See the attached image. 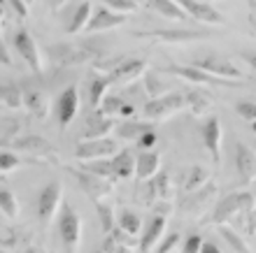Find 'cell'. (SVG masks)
I'll list each match as a JSON object with an SVG mask.
<instances>
[{
	"mask_svg": "<svg viewBox=\"0 0 256 253\" xmlns=\"http://www.w3.org/2000/svg\"><path fill=\"white\" fill-rule=\"evenodd\" d=\"M96 253H102V251H96Z\"/></svg>",
	"mask_w": 256,
	"mask_h": 253,
	"instance_id": "58",
	"label": "cell"
},
{
	"mask_svg": "<svg viewBox=\"0 0 256 253\" xmlns=\"http://www.w3.org/2000/svg\"><path fill=\"white\" fill-rule=\"evenodd\" d=\"M214 195H216V184L214 181H208V184L202 188H198L196 193L186 195L180 209H182L184 216H200V214L208 212V207H210V202L214 200Z\"/></svg>",
	"mask_w": 256,
	"mask_h": 253,
	"instance_id": "10",
	"label": "cell"
},
{
	"mask_svg": "<svg viewBox=\"0 0 256 253\" xmlns=\"http://www.w3.org/2000/svg\"><path fill=\"white\" fill-rule=\"evenodd\" d=\"M91 14H94L91 2H80V5H77V9H74V14H72V19H70V23H68V33L77 35V33H82V30H86Z\"/></svg>",
	"mask_w": 256,
	"mask_h": 253,
	"instance_id": "29",
	"label": "cell"
},
{
	"mask_svg": "<svg viewBox=\"0 0 256 253\" xmlns=\"http://www.w3.org/2000/svg\"><path fill=\"white\" fill-rule=\"evenodd\" d=\"M149 130H154V123H149V121H133V119L124 121V123H119L114 128V133L122 140H135V142L140 140L144 133H149Z\"/></svg>",
	"mask_w": 256,
	"mask_h": 253,
	"instance_id": "25",
	"label": "cell"
},
{
	"mask_svg": "<svg viewBox=\"0 0 256 253\" xmlns=\"http://www.w3.org/2000/svg\"><path fill=\"white\" fill-rule=\"evenodd\" d=\"M247 2H250V23L252 26H256V0H247Z\"/></svg>",
	"mask_w": 256,
	"mask_h": 253,
	"instance_id": "50",
	"label": "cell"
},
{
	"mask_svg": "<svg viewBox=\"0 0 256 253\" xmlns=\"http://www.w3.org/2000/svg\"><path fill=\"white\" fill-rule=\"evenodd\" d=\"M144 88H147V93H149V100H152V98H161V95L170 93V86L161 84L158 77L152 74V72H144Z\"/></svg>",
	"mask_w": 256,
	"mask_h": 253,
	"instance_id": "38",
	"label": "cell"
},
{
	"mask_svg": "<svg viewBox=\"0 0 256 253\" xmlns=\"http://www.w3.org/2000/svg\"><path fill=\"white\" fill-rule=\"evenodd\" d=\"M135 37L158 40L163 44H186V42L205 40L210 37V33L205 30H142V33H135Z\"/></svg>",
	"mask_w": 256,
	"mask_h": 253,
	"instance_id": "11",
	"label": "cell"
},
{
	"mask_svg": "<svg viewBox=\"0 0 256 253\" xmlns=\"http://www.w3.org/2000/svg\"><path fill=\"white\" fill-rule=\"evenodd\" d=\"M61 202H63L61 181H49L47 186L40 191V195H38V216H40L42 226H49V223L54 221Z\"/></svg>",
	"mask_w": 256,
	"mask_h": 253,
	"instance_id": "5",
	"label": "cell"
},
{
	"mask_svg": "<svg viewBox=\"0 0 256 253\" xmlns=\"http://www.w3.org/2000/svg\"><path fill=\"white\" fill-rule=\"evenodd\" d=\"M208 181H210V172H208V170H205L202 165H194L189 172H186V179H184V186L182 188H184V193L189 195V193H196L198 188H202Z\"/></svg>",
	"mask_w": 256,
	"mask_h": 253,
	"instance_id": "31",
	"label": "cell"
},
{
	"mask_svg": "<svg viewBox=\"0 0 256 253\" xmlns=\"http://www.w3.org/2000/svg\"><path fill=\"white\" fill-rule=\"evenodd\" d=\"M219 237H222L226 244H228V249L233 253H252L250 249H247V244H244V240L240 237V235L233 230V228H228V226H219Z\"/></svg>",
	"mask_w": 256,
	"mask_h": 253,
	"instance_id": "34",
	"label": "cell"
},
{
	"mask_svg": "<svg viewBox=\"0 0 256 253\" xmlns=\"http://www.w3.org/2000/svg\"><path fill=\"white\" fill-rule=\"evenodd\" d=\"M149 7H152L154 12L163 14L166 19H172V21H186L189 19L175 0H149Z\"/></svg>",
	"mask_w": 256,
	"mask_h": 253,
	"instance_id": "30",
	"label": "cell"
},
{
	"mask_svg": "<svg viewBox=\"0 0 256 253\" xmlns=\"http://www.w3.org/2000/svg\"><path fill=\"white\" fill-rule=\"evenodd\" d=\"M58 230H61V240L63 247L68 253H77L82 244V219L77 216L70 205L61 207V214H58Z\"/></svg>",
	"mask_w": 256,
	"mask_h": 253,
	"instance_id": "2",
	"label": "cell"
},
{
	"mask_svg": "<svg viewBox=\"0 0 256 253\" xmlns=\"http://www.w3.org/2000/svg\"><path fill=\"white\" fill-rule=\"evenodd\" d=\"M0 14H2V12H0Z\"/></svg>",
	"mask_w": 256,
	"mask_h": 253,
	"instance_id": "60",
	"label": "cell"
},
{
	"mask_svg": "<svg viewBox=\"0 0 256 253\" xmlns=\"http://www.w3.org/2000/svg\"><path fill=\"white\" fill-rule=\"evenodd\" d=\"M161 170V153L158 151H142L135 158V177L142 181L154 179Z\"/></svg>",
	"mask_w": 256,
	"mask_h": 253,
	"instance_id": "23",
	"label": "cell"
},
{
	"mask_svg": "<svg viewBox=\"0 0 256 253\" xmlns=\"http://www.w3.org/2000/svg\"><path fill=\"white\" fill-rule=\"evenodd\" d=\"M77 112H80V91H77V86H68L66 91L58 95V100H56V116H58V126L68 128L74 121Z\"/></svg>",
	"mask_w": 256,
	"mask_h": 253,
	"instance_id": "14",
	"label": "cell"
},
{
	"mask_svg": "<svg viewBox=\"0 0 256 253\" xmlns=\"http://www.w3.org/2000/svg\"><path fill=\"white\" fill-rule=\"evenodd\" d=\"M177 5L184 9L186 16L200 21V23H210V26H226V16L222 12H216L214 7H210L208 2H198V0H175Z\"/></svg>",
	"mask_w": 256,
	"mask_h": 253,
	"instance_id": "9",
	"label": "cell"
},
{
	"mask_svg": "<svg viewBox=\"0 0 256 253\" xmlns=\"http://www.w3.org/2000/svg\"><path fill=\"white\" fill-rule=\"evenodd\" d=\"M0 107L2 109H21L24 107V91L16 84H0Z\"/></svg>",
	"mask_w": 256,
	"mask_h": 253,
	"instance_id": "28",
	"label": "cell"
},
{
	"mask_svg": "<svg viewBox=\"0 0 256 253\" xmlns=\"http://www.w3.org/2000/svg\"><path fill=\"white\" fill-rule=\"evenodd\" d=\"M133 114H135V109H133V107H130V105H124V107H122V112H119V116H124V119H128V116H133Z\"/></svg>",
	"mask_w": 256,
	"mask_h": 253,
	"instance_id": "53",
	"label": "cell"
},
{
	"mask_svg": "<svg viewBox=\"0 0 256 253\" xmlns=\"http://www.w3.org/2000/svg\"><path fill=\"white\" fill-rule=\"evenodd\" d=\"M184 107H186V98H184L182 93H172V91H170V93L161 95V98L147 100L142 114H144V119H147L149 123H154V121L168 119V116H172L175 112H182Z\"/></svg>",
	"mask_w": 256,
	"mask_h": 253,
	"instance_id": "1",
	"label": "cell"
},
{
	"mask_svg": "<svg viewBox=\"0 0 256 253\" xmlns=\"http://www.w3.org/2000/svg\"><path fill=\"white\" fill-rule=\"evenodd\" d=\"M68 172H70L74 179H77V184L82 186V191H84V193H86L94 202L105 200V198L112 193V188H114V184H112V181L100 179V177L88 174V172H84V170H72V167H70Z\"/></svg>",
	"mask_w": 256,
	"mask_h": 253,
	"instance_id": "7",
	"label": "cell"
},
{
	"mask_svg": "<svg viewBox=\"0 0 256 253\" xmlns=\"http://www.w3.org/2000/svg\"><path fill=\"white\" fill-rule=\"evenodd\" d=\"M156 140H158V137H156V133H154V130H149V133H144L140 140H138V144H140L144 151H152V149L156 147Z\"/></svg>",
	"mask_w": 256,
	"mask_h": 253,
	"instance_id": "46",
	"label": "cell"
},
{
	"mask_svg": "<svg viewBox=\"0 0 256 253\" xmlns=\"http://www.w3.org/2000/svg\"><path fill=\"white\" fill-rule=\"evenodd\" d=\"M175 198V184L168 172H158L154 179H149V198L147 202H172Z\"/></svg>",
	"mask_w": 256,
	"mask_h": 253,
	"instance_id": "21",
	"label": "cell"
},
{
	"mask_svg": "<svg viewBox=\"0 0 256 253\" xmlns=\"http://www.w3.org/2000/svg\"><path fill=\"white\" fill-rule=\"evenodd\" d=\"M194 67H198V70H202V72L212 74V77H216V79H228V81H238L240 77H242V72L238 70L233 63H228V60H222V58H214V56H210V58H198L191 63Z\"/></svg>",
	"mask_w": 256,
	"mask_h": 253,
	"instance_id": "13",
	"label": "cell"
},
{
	"mask_svg": "<svg viewBox=\"0 0 256 253\" xmlns=\"http://www.w3.org/2000/svg\"><path fill=\"white\" fill-rule=\"evenodd\" d=\"M112 167L116 179H130L135 174V153L130 149H119V153L112 158Z\"/></svg>",
	"mask_w": 256,
	"mask_h": 253,
	"instance_id": "26",
	"label": "cell"
},
{
	"mask_svg": "<svg viewBox=\"0 0 256 253\" xmlns=\"http://www.w3.org/2000/svg\"><path fill=\"white\" fill-rule=\"evenodd\" d=\"M180 242H182V235H180V233L166 235V237L158 242V247H156V253H172L175 249H180Z\"/></svg>",
	"mask_w": 256,
	"mask_h": 253,
	"instance_id": "42",
	"label": "cell"
},
{
	"mask_svg": "<svg viewBox=\"0 0 256 253\" xmlns=\"http://www.w3.org/2000/svg\"><path fill=\"white\" fill-rule=\"evenodd\" d=\"M12 147L24 151V153H28V156H33L35 160L49 163V165H56V163H58V151H56L44 137H40V135L16 137V140H12Z\"/></svg>",
	"mask_w": 256,
	"mask_h": 253,
	"instance_id": "4",
	"label": "cell"
},
{
	"mask_svg": "<svg viewBox=\"0 0 256 253\" xmlns=\"http://www.w3.org/2000/svg\"><path fill=\"white\" fill-rule=\"evenodd\" d=\"M0 63H2V65H12V56H10V51H7L2 37H0Z\"/></svg>",
	"mask_w": 256,
	"mask_h": 253,
	"instance_id": "48",
	"label": "cell"
},
{
	"mask_svg": "<svg viewBox=\"0 0 256 253\" xmlns=\"http://www.w3.org/2000/svg\"><path fill=\"white\" fill-rule=\"evenodd\" d=\"M242 58L247 60V63H250V65L256 70V51H244V53H242Z\"/></svg>",
	"mask_w": 256,
	"mask_h": 253,
	"instance_id": "51",
	"label": "cell"
},
{
	"mask_svg": "<svg viewBox=\"0 0 256 253\" xmlns=\"http://www.w3.org/2000/svg\"><path fill=\"white\" fill-rule=\"evenodd\" d=\"M163 230H166V216H161V214H156V216L147 219V223H142L140 242H138L140 253H152V249L158 247V242L163 237Z\"/></svg>",
	"mask_w": 256,
	"mask_h": 253,
	"instance_id": "15",
	"label": "cell"
},
{
	"mask_svg": "<svg viewBox=\"0 0 256 253\" xmlns=\"http://www.w3.org/2000/svg\"><path fill=\"white\" fill-rule=\"evenodd\" d=\"M94 51L86 47H74V44H52L49 47V58L56 65H77L91 60Z\"/></svg>",
	"mask_w": 256,
	"mask_h": 253,
	"instance_id": "12",
	"label": "cell"
},
{
	"mask_svg": "<svg viewBox=\"0 0 256 253\" xmlns=\"http://www.w3.org/2000/svg\"><path fill=\"white\" fill-rule=\"evenodd\" d=\"M19 165H21V158L16 153L10 151V149H0V174H2V177L14 172Z\"/></svg>",
	"mask_w": 256,
	"mask_h": 253,
	"instance_id": "39",
	"label": "cell"
},
{
	"mask_svg": "<svg viewBox=\"0 0 256 253\" xmlns=\"http://www.w3.org/2000/svg\"><path fill=\"white\" fill-rule=\"evenodd\" d=\"M126 23V16L124 14H116L108 7H98L94 9L91 19H88V26H86V33H102V30H112L116 26H124Z\"/></svg>",
	"mask_w": 256,
	"mask_h": 253,
	"instance_id": "18",
	"label": "cell"
},
{
	"mask_svg": "<svg viewBox=\"0 0 256 253\" xmlns=\"http://www.w3.org/2000/svg\"><path fill=\"white\" fill-rule=\"evenodd\" d=\"M82 170L88 174H96L100 179H108L114 184L116 181V174H114V167H112V158L110 160H91V163H82Z\"/></svg>",
	"mask_w": 256,
	"mask_h": 253,
	"instance_id": "32",
	"label": "cell"
},
{
	"mask_svg": "<svg viewBox=\"0 0 256 253\" xmlns=\"http://www.w3.org/2000/svg\"><path fill=\"white\" fill-rule=\"evenodd\" d=\"M10 5H12V9L16 12V16H19V19H26V16H28L26 0H10Z\"/></svg>",
	"mask_w": 256,
	"mask_h": 253,
	"instance_id": "47",
	"label": "cell"
},
{
	"mask_svg": "<svg viewBox=\"0 0 256 253\" xmlns=\"http://www.w3.org/2000/svg\"><path fill=\"white\" fill-rule=\"evenodd\" d=\"M0 253H10V251H7V247L2 244V242H0Z\"/></svg>",
	"mask_w": 256,
	"mask_h": 253,
	"instance_id": "54",
	"label": "cell"
},
{
	"mask_svg": "<svg viewBox=\"0 0 256 253\" xmlns=\"http://www.w3.org/2000/svg\"><path fill=\"white\" fill-rule=\"evenodd\" d=\"M202 144L210 151L214 165H219L222 163V123H219L216 116H210L205 121V126H202Z\"/></svg>",
	"mask_w": 256,
	"mask_h": 253,
	"instance_id": "19",
	"label": "cell"
},
{
	"mask_svg": "<svg viewBox=\"0 0 256 253\" xmlns=\"http://www.w3.org/2000/svg\"><path fill=\"white\" fill-rule=\"evenodd\" d=\"M102 253H130V249H126L124 244H119L116 240H112L108 235V240H105V244H102Z\"/></svg>",
	"mask_w": 256,
	"mask_h": 253,
	"instance_id": "45",
	"label": "cell"
},
{
	"mask_svg": "<svg viewBox=\"0 0 256 253\" xmlns=\"http://www.w3.org/2000/svg\"><path fill=\"white\" fill-rule=\"evenodd\" d=\"M144 72H147V63L142 58H124V60H116V65H112L108 77H110V84L124 86L128 81H135L138 77H142Z\"/></svg>",
	"mask_w": 256,
	"mask_h": 253,
	"instance_id": "8",
	"label": "cell"
},
{
	"mask_svg": "<svg viewBox=\"0 0 256 253\" xmlns=\"http://www.w3.org/2000/svg\"><path fill=\"white\" fill-rule=\"evenodd\" d=\"M24 107L33 114L35 119H44V116L49 114L47 95L42 93V91H38V88H28V91H24Z\"/></svg>",
	"mask_w": 256,
	"mask_h": 253,
	"instance_id": "24",
	"label": "cell"
},
{
	"mask_svg": "<svg viewBox=\"0 0 256 253\" xmlns=\"http://www.w3.org/2000/svg\"><path fill=\"white\" fill-rule=\"evenodd\" d=\"M102 2H105L108 9H112V12H116V14H124V16H128L130 12H135V9L140 7L135 0H102Z\"/></svg>",
	"mask_w": 256,
	"mask_h": 253,
	"instance_id": "41",
	"label": "cell"
},
{
	"mask_svg": "<svg viewBox=\"0 0 256 253\" xmlns=\"http://www.w3.org/2000/svg\"><path fill=\"white\" fill-rule=\"evenodd\" d=\"M2 179H5V177H2V174H0V181H2Z\"/></svg>",
	"mask_w": 256,
	"mask_h": 253,
	"instance_id": "57",
	"label": "cell"
},
{
	"mask_svg": "<svg viewBox=\"0 0 256 253\" xmlns=\"http://www.w3.org/2000/svg\"><path fill=\"white\" fill-rule=\"evenodd\" d=\"M0 149H5V140H0Z\"/></svg>",
	"mask_w": 256,
	"mask_h": 253,
	"instance_id": "56",
	"label": "cell"
},
{
	"mask_svg": "<svg viewBox=\"0 0 256 253\" xmlns=\"http://www.w3.org/2000/svg\"><path fill=\"white\" fill-rule=\"evenodd\" d=\"M200 247H202V240L198 235H189L182 244V253H200Z\"/></svg>",
	"mask_w": 256,
	"mask_h": 253,
	"instance_id": "44",
	"label": "cell"
},
{
	"mask_svg": "<svg viewBox=\"0 0 256 253\" xmlns=\"http://www.w3.org/2000/svg\"><path fill=\"white\" fill-rule=\"evenodd\" d=\"M236 112L240 114L242 119L250 121V123H254V121H256V102H252V100L238 102V105H236Z\"/></svg>",
	"mask_w": 256,
	"mask_h": 253,
	"instance_id": "43",
	"label": "cell"
},
{
	"mask_svg": "<svg viewBox=\"0 0 256 253\" xmlns=\"http://www.w3.org/2000/svg\"><path fill=\"white\" fill-rule=\"evenodd\" d=\"M166 72L175 74V77H180V79H184V81H191V84H228V86H240V81L216 79V77L202 72V70H198V67H194V65H172V67H166Z\"/></svg>",
	"mask_w": 256,
	"mask_h": 253,
	"instance_id": "17",
	"label": "cell"
},
{
	"mask_svg": "<svg viewBox=\"0 0 256 253\" xmlns=\"http://www.w3.org/2000/svg\"><path fill=\"white\" fill-rule=\"evenodd\" d=\"M186 105L194 109L196 116H200V114H205L212 107V98L210 95H205L202 91H191L189 98H186Z\"/></svg>",
	"mask_w": 256,
	"mask_h": 253,
	"instance_id": "37",
	"label": "cell"
},
{
	"mask_svg": "<svg viewBox=\"0 0 256 253\" xmlns=\"http://www.w3.org/2000/svg\"><path fill=\"white\" fill-rule=\"evenodd\" d=\"M252 130H254V135H256V121H254V123H252Z\"/></svg>",
	"mask_w": 256,
	"mask_h": 253,
	"instance_id": "55",
	"label": "cell"
},
{
	"mask_svg": "<svg viewBox=\"0 0 256 253\" xmlns=\"http://www.w3.org/2000/svg\"><path fill=\"white\" fill-rule=\"evenodd\" d=\"M0 112H2V107H0Z\"/></svg>",
	"mask_w": 256,
	"mask_h": 253,
	"instance_id": "59",
	"label": "cell"
},
{
	"mask_svg": "<svg viewBox=\"0 0 256 253\" xmlns=\"http://www.w3.org/2000/svg\"><path fill=\"white\" fill-rule=\"evenodd\" d=\"M122 107H124V100L119 98V95H105V100L100 102V107H98V109H100L105 116H110V119H112V116H119Z\"/></svg>",
	"mask_w": 256,
	"mask_h": 253,
	"instance_id": "40",
	"label": "cell"
},
{
	"mask_svg": "<svg viewBox=\"0 0 256 253\" xmlns=\"http://www.w3.org/2000/svg\"><path fill=\"white\" fill-rule=\"evenodd\" d=\"M44 2H47V7H52V9L56 12V9H61V7L66 5L68 0H44Z\"/></svg>",
	"mask_w": 256,
	"mask_h": 253,
	"instance_id": "52",
	"label": "cell"
},
{
	"mask_svg": "<svg viewBox=\"0 0 256 253\" xmlns=\"http://www.w3.org/2000/svg\"><path fill=\"white\" fill-rule=\"evenodd\" d=\"M236 167L242 179V186H250L256 181V151L242 142L236 144Z\"/></svg>",
	"mask_w": 256,
	"mask_h": 253,
	"instance_id": "16",
	"label": "cell"
},
{
	"mask_svg": "<svg viewBox=\"0 0 256 253\" xmlns=\"http://www.w3.org/2000/svg\"><path fill=\"white\" fill-rule=\"evenodd\" d=\"M119 230L122 233H126L128 237H140L142 233V219H140V214H135V212H122L119 214Z\"/></svg>",
	"mask_w": 256,
	"mask_h": 253,
	"instance_id": "33",
	"label": "cell"
},
{
	"mask_svg": "<svg viewBox=\"0 0 256 253\" xmlns=\"http://www.w3.org/2000/svg\"><path fill=\"white\" fill-rule=\"evenodd\" d=\"M116 123L110 116L100 112V109H94L91 116L86 119V128H84V140H105L110 133H114Z\"/></svg>",
	"mask_w": 256,
	"mask_h": 253,
	"instance_id": "20",
	"label": "cell"
},
{
	"mask_svg": "<svg viewBox=\"0 0 256 253\" xmlns=\"http://www.w3.org/2000/svg\"><path fill=\"white\" fill-rule=\"evenodd\" d=\"M0 212L5 214L7 219H16L19 216V202H16V195L7 188H0Z\"/></svg>",
	"mask_w": 256,
	"mask_h": 253,
	"instance_id": "36",
	"label": "cell"
},
{
	"mask_svg": "<svg viewBox=\"0 0 256 253\" xmlns=\"http://www.w3.org/2000/svg\"><path fill=\"white\" fill-rule=\"evenodd\" d=\"M238 214H240V193L226 195L224 200L216 202L214 214H212V223H214L216 228L228 226V223H233V221L238 219Z\"/></svg>",
	"mask_w": 256,
	"mask_h": 253,
	"instance_id": "22",
	"label": "cell"
},
{
	"mask_svg": "<svg viewBox=\"0 0 256 253\" xmlns=\"http://www.w3.org/2000/svg\"><path fill=\"white\" fill-rule=\"evenodd\" d=\"M14 49L19 51V56L24 58L33 72H42V56H40V47H38V42H35L33 33L28 30V28H19L16 33H14Z\"/></svg>",
	"mask_w": 256,
	"mask_h": 253,
	"instance_id": "6",
	"label": "cell"
},
{
	"mask_svg": "<svg viewBox=\"0 0 256 253\" xmlns=\"http://www.w3.org/2000/svg\"><path fill=\"white\" fill-rule=\"evenodd\" d=\"M96 212H98V221H100L102 233L110 235L114 230V223H116V216H114V212H112V207L105 200H100V202H96Z\"/></svg>",
	"mask_w": 256,
	"mask_h": 253,
	"instance_id": "35",
	"label": "cell"
},
{
	"mask_svg": "<svg viewBox=\"0 0 256 253\" xmlns=\"http://www.w3.org/2000/svg\"><path fill=\"white\" fill-rule=\"evenodd\" d=\"M110 77L105 72H98L91 79V86H88V105H91V109H98L100 107V102L105 100V95H108L110 91Z\"/></svg>",
	"mask_w": 256,
	"mask_h": 253,
	"instance_id": "27",
	"label": "cell"
},
{
	"mask_svg": "<svg viewBox=\"0 0 256 253\" xmlns=\"http://www.w3.org/2000/svg\"><path fill=\"white\" fill-rule=\"evenodd\" d=\"M200 253H222V249L216 247V244H210V242H202Z\"/></svg>",
	"mask_w": 256,
	"mask_h": 253,
	"instance_id": "49",
	"label": "cell"
},
{
	"mask_svg": "<svg viewBox=\"0 0 256 253\" xmlns=\"http://www.w3.org/2000/svg\"><path fill=\"white\" fill-rule=\"evenodd\" d=\"M119 153L116 140H84L74 147V158L80 163H91V160H110Z\"/></svg>",
	"mask_w": 256,
	"mask_h": 253,
	"instance_id": "3",
	"label": "cell"
}]
</instances>
